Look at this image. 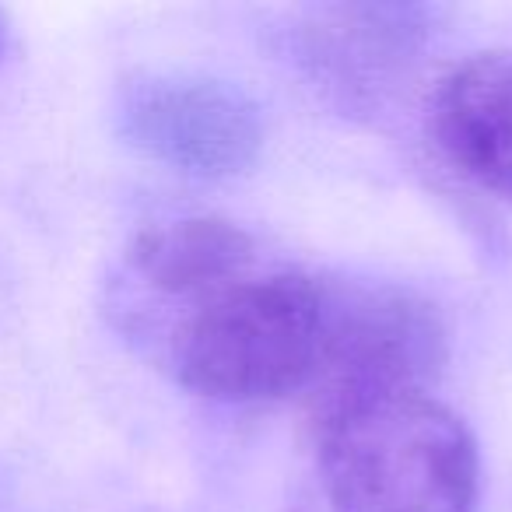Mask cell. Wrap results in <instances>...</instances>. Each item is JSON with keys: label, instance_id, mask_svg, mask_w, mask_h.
<instances>
[{"label": "cell", "instance_id": "obj_1", "mask_svg": "<svg viewBox=\"0 0 512 512\" xmlns=\"http://www.w3.org/2000/svg\"><path fill=\"white\" fill-rule=\"evenodd\" d=\"M330 512H474L481 456L432 390H365L313 407Z\"/></svg>", "mask_w": 512, "mask_h": 512}, {"label": "cell", "instance_id": "obj_2", "mask_svg": "<svg viewBox=\"0 0 512 512\" xmlns=\"http://www.w3.org/2000/svg\"><path fill=\"white\" fill-rule=\"evenodd\" d=\"M327 281L302 271L246 274L193 302L165 330L176 383L218 404H274L320 372Z\"/></svg>", "mask_w": 512, "mask_h": 512}, {"label": "cell", "instance_id": "obj_3", "mask_svg": "<svg viewBox=\"0 0 512 512\" xmlns=\"http://www.w3.org/2000/svg\"><path fill=\"white\" fill-rule=\"evenodd\" d=\"M446 365V327L428 299L397 285L327 281L323 355L313 407L365 390H432Z\"/></svg>", "mask_w": 512, "mask_h": 512}, {"label": "cell", "instance_id": "obj_4", "mask_svg": "<svg viewBox=\"0 0 512 512\" xmlns=\"http://www.w3.org/2000/svg\"><path fill=\"white\" fill-rule=\"evenodd\" d=\"M116 123L137 151L197 179L239 176L264 144L260 109L242 88L190 71L134 74Z\"/></svg>", "mask_w": 512, "mask_h": 512}, {"label": "cell", "instance_id": "obj_5", "mask_svg": "<svg viewBox=\"0 0 512 512\" xmlns=\"http://www.w3.org/2000/svg\"><path fill=\"white\" fill-rule=\"evenodd\" d=\"M256 239L214 214L176 218L134 235L113 288L116 316L141 309H179L253 274Z\"/></svg>", "mask_w": 512, "mask_h": 512}, {"label": "cell", "instance_id": "obj_6", "mask_svg": "<svg viewBox=\"0 0 512 512\" xmlns=\"http://www.w3.org/2000/svg\"><path fill=\"white\" fill-rule=\"evenodd\" d=\"M428 134L463 179L512 204V53L460 60L435 85Z\"/></svg>", "mask_w": 512, "mask_h": 512}, {"label": "cell", "instance_id": "obj_7", "mask_svg": "<svg viewBox=\"0 0 512 512\" xmlns=\"http://www.w3.org/2000/svg\"><path fill=\"white\" fill-rule=\"evenodd\" d=\"M8 39H11L8 18H4V11H0V60H4V50H8Z\"/></svg>", "mask_w": 512, "mask_h": 512}]
</instances>
